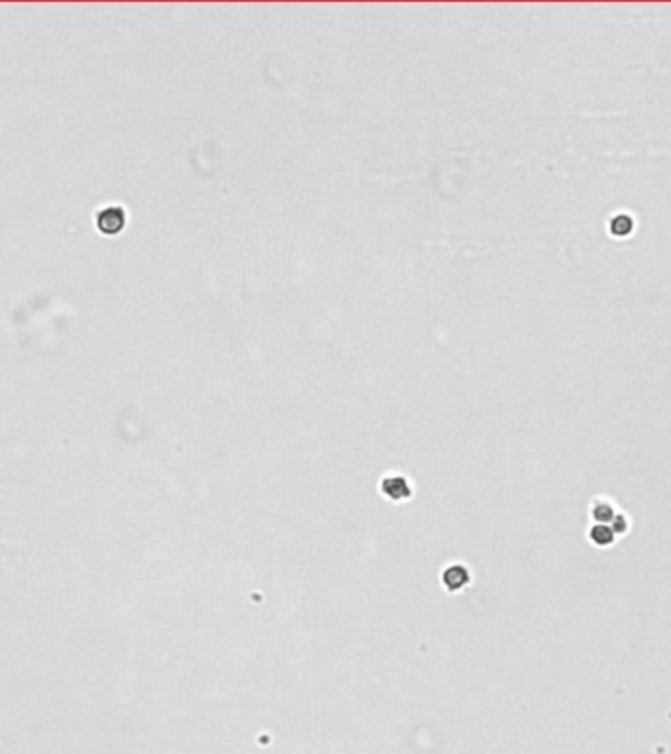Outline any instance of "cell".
Returning <instances> with one entry per match:
<instances>
[{
	"label": "cell",
	"instance_id": "obj_3",
	"mask_svg": "<svg viewBox=\"0 0 671 754\" xmlns=\"http://www.w3.org/2000/svg\"><path fill=\"white\" fill-rule=\"evenodd\" d=\"M97 224H99L100 232H104V234H118L126 224V214L120 207H109V209L100 210L97 217Z\"/></svg>",
	"mask_w": 671,
	"mask_h": 754
},
{
	"label": "cell",
	"instance_id": "obj_1",
	"mask_svg": "<svg viewBox=\"0 0 671 754\" xmlns=\"http://www.w3.org/2000/svg\"><path fill=\"white\" fill-rule=\"evenodd\" d=\"M379 491L381 495L387 497L391 503H403L406 499L415 495V489L410 486V481L401 474H387L379 481Z\"/></svg>",
	"mask_w": 671,
	"mask_h": 754
},
{
	"label": "cell",
	"instance_id": "obj_2",
	"mask_svg": "<svg viewBox=\"0 0 671 754\" xmlns=\"http://www.w3.org/2000/svg\"><path fill=\"white\" fill-rule=\"evenodd\" d=\"M440 580H442V586H444V589H448L450 594H457V591H462V589H465V587L469 586V582H471V574H469L467 566L455 562V564H450L448 568H444V572H442V577H440Z\"/></svg>",
	"mask_w": 671,
	"mask_h": 754
}]
</instances>
